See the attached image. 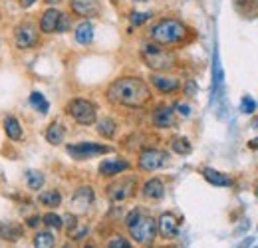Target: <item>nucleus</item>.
<instances>
[{
    "label": "nucleus",
    "instance_id": "32",
    "mask_svg": "<svg viewBox=\"0 0 258 248\" xmlns=\"http://www.w3.org/2000/svg\"><path fill=\"white\" fill-rule=\"evenodd\" d=\"M151 12H131L129 14V20H131V24L133 26H141V24H145L147 20H151Z\"/></svg>",
    "mask_w": 258,
    "mask_h": 248
},
{
    "label": "nucleus",
    "instance_id": "37",
    "mask_svg": "<svg viewBox=\"0 0 258 248\" xmlns=\"http://www.w3.org/2000/svg\"><path fill=\"white\" fill-rule=\"evenodd\" d=\"M195 90H197V88H195V82H189V84H187V88H185V93L193 97V95H195Z\"/></svg>",
    "mask_w": 258,
    "mask_h": 248
},
{
    "label": "nucleus",
    "instance_id": "13",
    "mask_svg": "<svg viewBox=\"0 0 258 248\" xmlns=\"http://www.w3.org/2000/svg\"><path fill=\"white\" fill-rule=\"evenodd\" d=\"M129 169H131L129 161L121 159V157H117V159H105V161L99 163V175L101 177H117V175L125 173Z\"/></svg>",
    "mask_w": 258,
    "mask_h": 248
},
{
    "label": "nucleus",
    "instance_id": "28",
    "mask_svg": "<svg viewBox=\"0 0 258 248\" xmlns=\"http://www.w3.org/2000/svg\"><path fill=\"white\" fill-rule=\"evenodd\" d=\"M20 234H22L20 226H16V224H0V236L4 240H18Z\"/></svg>",
    "mask_w": 258,
    "mask_h": 248
},
{
    "label": "nucleus",
    "instance_id": "36",
    "mask_svg": "<svg viewBox=\"0 0 258 248\" xmlns=\"http://www.w3.org/2000/svg\"><path fill=\"white\" fill-rule=\"evenodd\" d=\"M26 222H28V226H30V228H36V226L42 222V217H30Z\"/></svg>",
    "mask_w": 258,
    "mask_h": 248
},
{
    "label": "nucleus",
    "instance_id": "4",
    "mask_svg": "<svg viewBox=\"0 0 258 248\" xmlns=\"http://www.w3.org/2000/svg\"><path fill=\"white\" fill-rule=\"evenodd\" d=\"M141 58L147 68H151L153 72H169L171 68H175L177 58L173 52L165 50V46L161 44H155V42H149V44H143L141 46Z\"/></svg>",
    "mask_w": 258,
    "mask_h": 248
},
{
    "label": "nucleus",
    "instance_id": "1",
    "mask_svg": "<svg viewBox=\"0 0 258 248\" xmlns=\"http://www.w3.org/2000/svg\"><path fill=\"white\" fill-rule=\"evenodd\" d=\"M105 97L113 105L143 107L151 99V90L145 80L135 78V76H125V78H117L109 84V88L105 90Z\"/></svg>",
    "mask_w": 258,
    "mask_h": 248
},
{
    "label": "nucleus",
    "instance_id": "23",
    "mask_svg": "<svg viewBox=\"0 0 258 248\" xmlns=\"http://www.w3.org/2000/svg\"><path fill=\"white\" fill-rule=\"evenodd\" d=\"M97 133L105 139H113L115 133H117V123L111 117H103V119L97 121Z\"/></svg>",
    "mask_w": 258,
    "mask_h": 248
},
{
    "label": "nucleus",
    "instance_id": "16",
    "mask_svg": "<svg viewBox=\"0 0 258 248\" xmlns=\"http://www.w3.org/2000/svg\"><path fill=\"white\" fill-rule=\"evenodd\" d=\"M149 82H151L161 93H175L181 88V84H179L177 78H173V76H163L159 72L151 74V76H149Z\"/></svg>",
    "mask_w": 258,
    "mask_h": 248
},
{
    "label": "nucleus",
    "instance_id": "40",
    "mask_svg": "<svg viewBox=\"0 0 258 248\" xmlns=\"http://www.w3.org/2000/svg\"><path fill=\"white\" fill-rule=\"evenodd\" d=\"M248 147H250V149H258V139H252V141L248 143Z\"/></svg>",
    "mask_w": 258,
    "mask_h": 248
},
{
    "label": "nucleus",
    "instance_id": "6",
    "mask_svg": "<svg viewBox=\"0 0 258 248\" xmlns=\"http://www.w3.org/2000/svg\"><path fill=\"white\" fill-rule=\"evenodd\" d=\"M211 103L217 107L219 115L223 117L226 109V97H225V74H223V66L219 60V50L215 48V56H213V92H211Z\"/></svg>",
    "mask_w": 258,
    "mask_h": 248
},
{
    "label": "nucleus",
    "instance_id": "12",
    "mask_svg": "<svg viewBox=\"0 0 258 248\" xmlns=\"http://www.w3.org/2000/svg\"><path fill=\"white\" fill-rule=\"evenodd\" d=\"M70 10L82 18H94L101 12L99 0H70Z\"/></svg>",
    "mask_w": 258,
    "mask_h": 248
},
{
    "label": "nucleus",
    "instance_id": "41",
    "mask_svg": "<svg viewBox=\"0 0 258 248\" xmlns=\"http://www.w3.org/2000/svg\"><path fill=\"white\" fill-rule=\"evenodd\" d=\"M252 127H254V129H258V119L254 121V123H252Z\"/></svg>",
    "mask_w": 258,
    "mask_h": 248
},
{
    "label": "nucleus",
    "instance_id": "42",
    "mask_svg": "<svg viewBox=\"0 0 258 248\" xmlns=\"http://www.w3.org/2000/svg\"><path fill=\"white\" fill-rule=\"evenodd\" d=\"M133 2H151V0H133Z\"/></svg>",
    "mask_w": 258,
    "mask_h": 248
},
{
    "label": "nucleus",
    "instance_id": "18",
    "mask_svg": "<svg viewBox=\"0 0 258 248\" xmlns=\"http://www.w3.org/2000/svg\"><path fill=\"white\" fill-rule=\"evenodd\" d=\"M201 175L205 177L207 183H211V185H215V187H232L234 185L232 177H228L226 173H221V171H217V169H211V167H205V169L201 171Z\"/></svg>",
    "mask_w": 258,
    "mask_h": 248
},
{
    "label": "nucleus",
    "instance_id": "14",
    "mask_svg": "<svg viewBox=\"0 0 258 248\" xmlns=\"http://www.w3.org/2000/svg\"><path fill=\"white\" fill-rule=\"evenodd\" d=\"M60 16H62V12L56 6H50L48 10H44L42 16H40V32L42 34H54V32H58Z\"/></svg>",
    "mask_w": 258,
    "mask_h": 248
},
{
    "label": "nucleus",
    "instance_id": "3",
    "mask_svg": "<svg viewBox=\"0 0 258 248\" xmlns=\"http://www.w3.org/2000/svg\"><path fill=\"white\" fill-rule=\"evenodd\" d=\"M125 226L129 228V234L137 244H151L155 240V234L159 232L155 218L149 217L141 209H133L125 217Z\"/></svg>",
    "mask_w": 258,
    "mask_h": 248
},
{
    "label": "nucleus",
    "instance_id": "20",
    "mask_svg": "<svg viewBox=\"0 0 258 248\" xmlns=\"http://www.w3.org/2000/svg\"><path fill=\"white\" fill-rule=\"evenodd\" d=\"M74 36H76V42H78V44H82V46L92 44V40H94V24H92L90 20L80 22V24L76 26Z\"/></svg>",
    "mask_w": 258,
    "mask_h": 248
},
{
    "label": "nucleus",
    "instance_id": "19",
    "mask_svg": "<svg viewBox=\"0 0 258 248\" xmlns=\"http://www.w3.org/2000/svg\"><path fill=\"white\" fill-rule=\"evenodd\" d=\"M141 195L145 199H149V201H159V199H163L165 197V185H163V181L157 179V177L149 179L145 185L141 187Z\"/></svg>",
    "mask_w": 258,
    "mask_h": 248
},
{
    "label": "nucleus",
    "instance_id": "35",
    "mask_svg": "<svg viewBox=\"0 0 258 248\" xmlns=\"http://www.w3.org/2000/svg\"><path fill=\"white\" fill-rule=\"evenodd\" d=\"M175 109H177V113H179V115H183V117H189V115H191V107H189V105H185V103H177V105H175Z\"/></svg>",
    "mask_w": 258,
    "mask_h": 248
},
{
    "label": "nucleus",
    "instance_id": "25",
    "mask_svg": "<svg viewBox=\"0 0 258 248\" xmlns=\"http://www.w3.org/2000/svg\"><path fill=\"white\" fill-rule=\"evenodd\" d=\"M56 244V238L52 232L48 230H42V232H36L34 236V248H54Z\"/></svg>",
    "mask_w": 258,
    "mask_h": 248
},
{
    "label": "nucleus",
    "instance_id": "30",
    "mask_svg": "<svg viewBox=\"0 0 258 248\" xmlns=\"http://www.w3.org/2000/svg\"><path fill=\"white\" fill-rule=\"evenodd\" d=\"M42 222H44L46 226H50V228H56V230H60V228L64 226V218L58 217L56 213H46V215L42 217Z\"/></svg>",
    "mask_w": 258,
    "mask_h": 248
},
{
    "label": "nucleus",
    "instance_id": "38",
    "mask_svg": "<svg viewBox=\"0 0 258 248\" xmlns=\"http://www.w3.org/2000/svg\"><path fill=\"white\" fill-rule=\"evenodd\" d=\"M32 4H36V0H20V6L22 8H30Z\"/></svg>",
    "mask_w": 258,
    "mask_h": 248
},
{
    "label": "nucleus",
    "instance_id": "34",
    "mask_svg": "<svg viewBox=\"0 0 258 248\" xmlns=\"http://www.w3.org/2000/svg\"><path fill=\"white\" fill-rule=\"evenodd\" d=\"M107 248H131L127 238H123V236H115V238H111L109 242H107Z\"/></svg>",
    "mask_w": 258,
    "mask_h": 248
},
{
    "label": "nucleus",
    "instance_id": "27",
    "mask_svg": "<svg viewBox=\"0 0 258 248\" xmlns=\"http://www.w3.org/2000/svg\"><path fill=\"white\" fill-rule=\"evenodd\" d=\"M30 105H32L34 109H38L42 115H46L48 113V109H50V103H48V99L42 95L40 92H32L30 93Z\"/></svg>",
    "mask_w": 258,
    "mask_h": 248
},
{
    "label": "nucleus",
    "instance_id": "24",
    "mask_svg": "<svg viewBox=\"0 0 258 248\" xmlns=\"http://www.w3.org/2000/svg\"><path fill=\"white\" fill-rule=\"evenodd\" d=\"M38 201H40L44 207H48V209H56V207L62 205V195L52 189V191H44V193L38 197Z\"/></svg>",
    "mask_w": 258,
    "mask_h": 248
},
{
    "label": "nucleus",
    "instance_id": "5",
    "mask_svg": "<svg viewBox=\"0 0 258 248\" xmlns=\"http://www.w3.org/2000/svg\"><path fill=\"white\" fill-rule=\"evenodd\" d=\"M68 115L80 125H94L97 121V107L94 101L84 97H74L66 105Z\"/></svg>",
    "mask_w": 258,
    "mask_h": 248
},
{
    "label": "nucleus",
    "instance_id": "15",
    "mask_svg": "<svg viewBox=\"0 0 258 248\" xmlns=\"http://www.w3.org/2000/svg\"><path fill=\"white\" fill-rule=\"evenodd\" d=\"M151 123L157 129H169L175 125V109L169 105H161L151 113Z\"/></svg>",
    "mask_w": 258,
    "mask_h": 248
},
{
    "label": "nucleus",
    "instance_id": "22",
    "mask_svg": "<svg viewBox=\"0 0 258 248\" xmlns=\"http://www.w3.org/2000/svg\"><path fill=\"white\" fill-rule=\"evenodd\" d=\"M64 139H66V129L62 123L54 121V123L46 129V141L50 145H60V143H64Z\"/></svg>",
    "mask_w": 258,
    "mask_h": 248
},
{
    "label": "nucleus",
    "instance_id": "45",
    "mask_svg": "<svg viewBox=\"0 0 258 248\" xmlns=\"http://www.w3.org/2000/svg\"><path fill=\"white\" fill-rule=\"evenodd\" d=\"M256 197H258V191H256Z\"/></svg>",
    "mask_w": 258,
    "mask_h": 248
},
{
    "label": "nucleus",
    "instance_id": "2",
    "mask_svg": "<svg viewBox=\"0 0 258 248\" xmlns=\"http://www.w3.org/2000/svg\"><path fill=\"white\" fill-rule=\"evenodd\" d=\"M187 36H189L187 24L177 18H161L149 30L151 42L161 44V46H177V44L185 42Z\"/></svg>",
    "mask_w": 258,
    "mask_h": 248
},
{
    "label": "nucleus",
    "instance_id": "10",
    "mask_svg": "<svg viewBox=\"0 0 258 248\" xmlns=\"http://www.w3.org/2000/svg\"><path fill=\"white\" fill-rule=\"evenodd\" d=\"M133 191H135V177H121L107 187V195L113 203H121V201L129 199L133 195Z\"/></svg>",
    "mask_w": 258,
    "mask_h": 248
},
{
    "label": "nucleus",
    "instance_id": "21",
    "mask_svg": "<svg viewBox=\"0 0 258 248\" xmlns=\"http://www.w3.org/2000/svg\"><path fill=\"white\" fill-rule=\"evenodd\" d=\"M4 131H6L8 139H12V141H20V139L24 137L22 125H20V121H18L16 117H12V115H8V117L4 119Z\"/></svg>",
    "mask_w": 258,
    "mask_h": 248
},
{
    "label": "nucleus",
    "instance_id": "7",
    "mask_svg": "<svg viewBox=\"0 0 258 248\" xmlns=\"http://www.w3.org/2000/svg\"><path fill=\"white\" fill-rule=\"evenodd\" d=\"M66 151H68V155L74 157L76 161H86V159H94V157H97V155H105V153H109L111 149H109L107 145H101V143L82 141V143L68 145Z\"/></svg>",
    "mask_w": 258,
    "mask_h": 248
},
{
    "label": "nucleus",
    "instance_id": "31",
    "mask_svg": "<svg viewBox=\"0 0 258 248\" xmlns=\"http://www.w3.org/2000/svg\"><path fill=\"white\" fill-rule=\"evenodd\" d=\"M256 109H258L256 99H252L250 95H244V97L240 99V111H242V113H246V115H248V113H254Z\"/></svg>",
    "mask_w": 258,
    "mask_h": 248
},
{
    "label": "nucleus",
    "instance_id": "8",
    "mask_svg": "<svg viewBox=\"0 0 258 248\" xmlns=\"http://www.w3.org/2000/svg\"><path fill=\"white\" fill-rule=\"evenodd\" d=\"M169 163V155L159 149H145L139 153V169L145 173H153Z\"/></svg>",
    "mask_w": 258,
    "mask_h": 248
},
{
    "label": "nucleus",
    "instance_id": "17",
    "mask_svg": "<svg viewBox=\"0 0 258 248\" xmlns=\"http://www.w3.org/2000/svg\"><path fill=\"white\" fill-rule=\"evenodd\" d=\"M157 230L163 238H175L179 234V220L171 213H163L157 220Z\"/></svg>",
    "mask_w": 258,
    "mask_h": 248
},
{
    "label": "nucleus",
    "instance_id": "26",
    "mask_svg": "<svg viewBox=\"0 0 258 248\" xmlns=\"http://www.w3.org/2000/svg\"><path fill=\"white\" fill-rule=\"evenodd\" d=\"M171 149L177 155H189L193 151V147H191V143H189L187 137H173L171 139Z\"/></svg>",
    "mask_w": 258,
    "mask_h": 248
},
{
    "label": "nucleus",
    "instance_id": "43",
    "mask_svg": "<svg viewBox=\"0 0 258 248\" xmlns=\"http://www.w3.org/2000/svg\"><path fill=\"white\" fill-rule=\"evenodd\" d=\"M84 248H94V246H90V244H88V246H84Z\"/></svg>",
    "mask_w": 258,
    "mask_h": 248
},
{
    "label": "nucleus",
    "instance_id": "39",
    "mask_svg": "<svg viewBox=\"0 0 258 248\" xmlns=\"http://www.w3.org/2000/svg\"><path fill=\"white\" fill-rule=\"evenodd\" d=\"M44 2H46L48 6H56V4H60L62 0H44Z\"/></svg>",
    "mask_w": 258,
    "mask_h": 248
},
{
    "label": "nucleus",
    "instance_id": "44",
    "mask_svg": "<svg viewBox=\"0 0 258 248\" xmlns=\"http://www.w3.org/2000/svg\"><path fill=\"white\" fill-rule=\"evenodd\" d=\"M64 248H70V244H66V246Z\"/></svg>",
    "mask_w": 258,
    "mask_h": 248
},
{
    "label": "nucleus",
    "instance_id": "33",
    "mask_svg": "<svg viewBox=\"0 0 258 248\" xmlns=\"http://www.w3.org/2000/svg\"><path fill=\"white\" fill-rule=\"evenodd\" d=\"M72 28V18H70V14H66L62 12V16H60V22H58V34H64Z\"/></svg>",
    "mask_w": 258,
    "mask_h": 248
},
{
    "label": "nucleus",
    "instance_id": "9",
    "mask_svg": "<svg viewBox=\"0 0 258 248\" xmlns=\"http://www.w3.org/2000/svg\"><path fill=\"white\" fill-rule=\"evenodd\" d=\"M14 40H16V48L20 50H30L38 46V28L30 24V22H24L20 26H16L14 30Z\"/></svg>",
    "mask_w": 258,
    "mask_h": 248
},
{
    "label": "nucleus",
    "instance_id": "29",
    "mask_svg": "<svg viewBox=\"0 0 258 248\" xmlns=\"http://www.w3.org/2000/svg\"><path fill=\"white\" fill-rule=\"evenodd\" d=\"M44 181L46 179L40 171H28L26 173V183H28V189H32V191H40L44 187Z\"/></svg>",
    "mask_w": 258,
    "mask_h": 248
},
{
    "label": "nucleus",
    "instance_id": "11",
    "mask_svg": "<svg viewBox=\"0 0 258 248\" xmlns=\"http://www.w3.org/2000/svg\"><path fill=\"white\" fill-rule=\"evenodd\" d=\"M94 199H96V195H94V189L92 187H80L76 193H74V197H72V211L76 213V215H84V213H88L90 211V207L94 205Z\"/></svg>",
    "mask_w": 258,
    "mask_h": 248
}]
</instances>
